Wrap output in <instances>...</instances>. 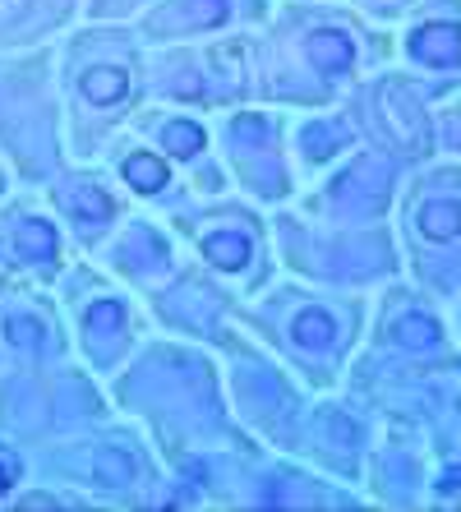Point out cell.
<instances>
[{
	"label": "cell",
	"mask_w": 461,
	"mask_h": 512,
	"mask_svg": "<svg viewBox=\"0 0 461 512\" xmlns=\"http://www.w3.org/2000/svg\"><path fill=\"white\" fill-rule=\"evenodd\" d=\"M83 93L93 97V102H120V97L130 93V74L125 70H93L88 79H83Z\"/></svg>",
	"instance_id": "cell-5"
},
{
	"label": "cell",
	"mask_w": 461,
	"mask_h": 512,
	"mask_svg": "<svg viewBox=\"0 0 461 512\" xmlns=\"http://www.w3.org/2000/svg\"><path fill=\"white\" fill-rule=\"evenodd\" d=\"M70 208H74V213H83V217H93V222H102V217H111V199H102V194H93V190L74 194V199H70Z\"/></svg>",
	"instance_id": "cell-11"
},
{
	"label": "cell",
	"mask_w": 461,
	"mask_h": 512,
	"mask_svg": "<svg viewBox=\"0 0 461 512\" xmlns=\"http://www.w3.org/2000/svg\"><path fill=\"white\" fill-rule=\"evenodd\" d=\"M19 254H28V259H51V254H56V231L42 227V222H24V227H19Z\"/></svg>",
	"instance_id": "cell-7"
},
{
	"label": "cell",
	"mask_w": 461,
	"mask_h": 512,
	"mask_svg": "<svg viewBox=\"0 0 461 512\" xmlns=\"http://www.w3.org/2000/svg\"><path fill=\"white\" fill-rule=\"evenodd\" d=\"M309 56H314L319 70H346L351 65V42L342 33H319L309 37Z\"/></svg>",
	"instance_id": "cell-3"
},
{
	"label": "cell",
	"mask_w": 461,
	"mask_h": 512,
	"mask_svg": "<svg viewBox=\"0 0 461 512\" xmlns=\"http://www.w3.org/2000/svg\"><path fill=\"white\" fill-rule=\"evenodd\" d=\"M10 337L14 342H24V346H33L37 337H42V328H37L33 319H10Z\"/></svg>",
	"instance_id": "cell-13"
},
{
	"label": "cell",
	"mask_w": 461,
	"mask_h": 512,
	"mask_svg": "<svg viewBox=\"0 0 461 512\" xmlns=\"http://www.w3.org/2000/svg\"><path fill=\"white\" fill-rule=\"evenodd\" d=\"M166 148L180 157H194L203 148V130L190 125V120H171V125H166Z\"/></svg>",
	"instance_id": "cell-9"
},
{
	"label": "cell",
	"mask_w": 461,
	"mask_h": 512,
	"mask_svg": "<svg viewBox=\"0 0 461 512\" xmlns=\"http://www.w3.org/2000/svg\"><path fill=\"white\" fill-rule=\"evenodd\" d=\"M397 337L406 346H434L438 342V323L434 319H402L397 323Z\"/></svg>",
	"instance_id": "cell-10"
},
{
	"label": "cell",
	"mask_w": 461,
	"mask_h": 512,
	"mask_svg": "<svg viewBox=\"0 0 461 512\" xmlns=\"http://www.w3.org/2000/svg\"><path fill=\"white\" fill-rule=\"evenodd\" d=\"M328 139H342V130H314V134H309V148H314V157L328 153Z\"/></svg>",
	"instance_id": "cell-14"
},
{
	"label": "cell",
	"mask_w": 461,
	"mask_h": 512,
	"mask_svg": "<svg viewBox=\"0 0 461 512\" xmlns=\"http://www.w3.org/2000/svg\"><path fill=\"white\" fill-rule=\"evenodd\" d=\"M125 176H130L134 190H162L166 185V167L148 153H134L130 162H125Z\"/></svg>",
	"instance_id": "cell-6"
},
{
	"label": "cell",
	"mask_w": 461,
	"mask_h": 512,
	"mask_svg": "<svg viewBox=\"0 0 461 512\" xmlns=\"http://www.w3.org/2000/svg\"><path fill=\"white\" fill-rule=\"evenodd\" d=\"M88 323L93 328H120V305L116 300H97L93 310H88Z\"/></svg>",
	"instance_id": "cell-12"
},
{
	"label": "cell",
	"mask_w": 461,
	"mask_h": 512,
	"mask_svg": "<svg viewBox=\"0 0 461 512\" xmlns=\"http://www.w3.org/2000/svg\"><path fill=\"white\" fill-rule=\"evenodd\" d=\"M420 231L429 240H452L461 231V208L457 203H429L425 213H420Z\"/></svg>",
	"instance_id": "cell-4"
},
{
	"label": "cell",
	"mask_w": 461,
	"mask_h": 512,
	"mask_svg": "<svg viewBox=\"0 0 461 512\" xmlns=\"http://www.w3.org/2000/svg\"><path fill=\"white\" fill-rule=\"evenodd\" d=\"M203 254L217 263V268H245L249 263V240L245 236H236V231H217V236H208L203 240Z\"/></svg>",
	"instance_id": "cell-2"
},
{
	"label": "cell",
	"mask_w": 461,
	"mask_h": 512,
	"mask_svg": "<svg viewBox=\"0 0 461 512\" xmlns=\"http://www.w3.org/2000/svg\"><path fill=\"white\" fill-rule=\"evenodd\" d=\"M296 337H300L305 346H328L332 337H337V323H332L328 314L309 310V314H300V319H296Z\"/></svg>",
	"instance_id": "cell-8"
},
{
	"label": "cell",
	"mask_w": 461,
	"mask_h": 512,
	"mask_svg": "<svg viewBox=\"0 0 461 512\" xmlns=\"http://www.w3.org/2000/svg\"><path fill=\"white\" fill-rule=\"evenodd\" d=\"M19 476V462L10 453H0V489H10V480Z\"/></svg>",
	"instance_id": "cell-15"
},
{
	"label": "cell",
	"mask_w": 461,
	"mask_h": 512,
	"mask_svg": "<svg viewBox=\"0 0 461 512\" xmlns=\"http://www.w3.org/2000/svg\"><path fill=\"white\" fill-rule=\"evenodd\" d=\"M411 51L429 65H452V60H461V33L452 24H429L411 37Z\"/></svg>",
	"instance_id": "cell-1"
}]
</instances>
